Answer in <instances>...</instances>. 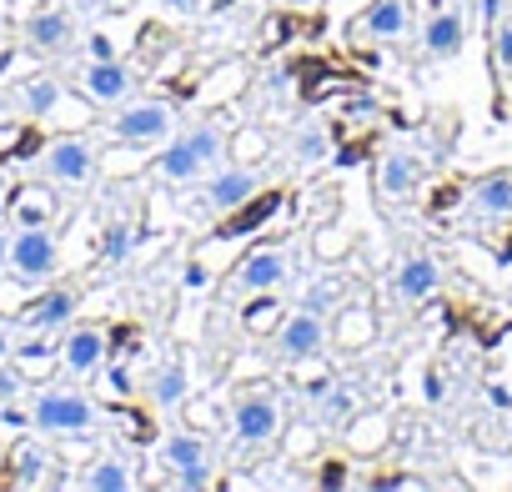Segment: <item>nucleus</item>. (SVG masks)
Here are the masks:
<instances>
[{
    "mask_svg": "<svg viewBox=\"0 0 512 492\" xmlns=\"http://www.w3.org/2000/svg\"><path fill=\"white\" fill-rule=\"evenodd\" d=\"M21 387H26V377H21L16 367H6V362H0V417H6V407L21 397Z\"/></svg>",
    "mask_w": 512,
    "mask_h": 492,
    "instance_id": "c85d7f7f",
    "label": "nucleus"
},
{
    "mask_svg": "<svg viewBox=\"0 0 512 492\" xmlns=\"http://www.w3.org/2000/svg\"><path fill=\"white\" fill-rule=\"evenodd\" d=\"M256 191H262V171H251V166H216V171H206L201 201H206L216 216H231V211H241L246 201H256Z\"/></svg>",
    "mask_w": 512,
    "mask_h": 492,
    "instance_id": "1a4fd4ad",
    "label": "nucleus"
},
{
    "mask_svg": "<svg viewBox=\"0 0 512 492\" xmlns=\"http://www.w3.org/2000/svg\"><path fill=\"white\" fill-rule=\"evenodd\" d=\"M407 26H412V6H407V0H372V6L362 11V21H357V31L367 41H377V46L402 41Z\"/></svg>",
    "mask_w": 512,
    "mask_h": 492,
    "instance_id": "dca6fc26",
    "label": "nucleus"
},
{
    "mask_svg": "<svg viewBox=\"0 0 512 492\" xmlns=\"http://www.w3.org/2000/svg\"><path fill=\"white\" fill-rule=\"evenodd\" d=\"M81 96L86 101H96V106H121L131 91H136V76H131V66H121L116 56H91L86 66H81Z\"/></svg>",
    "mask_w": 512,
    "mask_h": 492,
    "instance_id": "ddd939ff",
    "label": "nucleus"
},
{
    "mask_svg": "<svg viewBox=\"0 0 512 492\" xmlns=\"http://www.w3.org/2000/svg\"><path fill=\"white\" fill-rule=\"evenodd\" d=\"M467 41V21L457 11H437L427 26H422V56L427 61H452Z\"/></svg>",
    "mask_w": 512,
    "mask_h": 492,
    "instance_id": "a211bd4d",
    "label": "nucleus"
},
{
    "mask_svg": "<svg viewBox=\"0 0 512 492\" xmlns=\"http://www.w3.org/2000/svg\"><path fill=\"white\" fill-rule=\"evenodd\" d=\"M282 432V402L272 392H241L231 402V437L241 447H267Z\"/></svg>",
    "mask_w": 512,
    "mask_h": 492,
    "instance_id": "0eeeda50",
    "label": "nucleus"
},
{
    "mask_svg": "<svg viewBox=\"0 0 512 492\" xmlns=\"http://www.w3.org/2000/svg\"><path fill=\"white\" fill-rule=\"evenodd\" d=\"M81 487H86V492H131V487H136V472H131L126 457L106 452V457H96V462L81 472Z\"/></svg>",
    "mask_w": 512,
    "mask_h": 492,
    "instance_id": "4be33fe9",
    "label": "nucleus"
},
{
    "mask_svg": "<svg viewBox=\"0 0 512 492\" xmlns=\"http://www.w3.org/2000/svg\"><path fill=\"white\" fill-rule=\"evenodd\" d=\"M76 307H81V292H76V287H51V282H46V292H41V297H31V302L21 307V317H16V322H21L26 332L46 337V332L71 327Z\"/></svg>",
    "mask_w": 512,
    "mask_h": 492,
    "instance_id": "4468645a",
    "label": "nucleus"
},
{
    "mask_svg": "<svg viewBox=\"0 0 512 492\" xmlns=\"http://www.w3.org/2000/svg\"><path fill=\"white\" fill-rule=\"evenodd\" d=\"M41 171L56 186H86L96 176V141L91 136H51L41 151Z\"/></svg>",
    "mask_w": 512,
    "mask_h": 492,
    "instance_id": "6e6552de",
    "label": "nucleus"
},
{
    "mask_svg": "<svg viewBox=\"0 0 512 492\" xmlns=\"http://www.w3.org/2000/svg\"><path fill=\"white\" fill-rule=\"evenodd\" d=\"M6 272L21 287H46L61 272V241L51 221H16L11 246H6Z\"/></svg>",
    "mask_w": 512,
    "mask_h": 492,
    "instance_id": "7ed1b4c3",
    "label": "nucleus"
},
{
    "mask_svg": "<svg viewBox=\"0 0 512 492\" xmlns=\"http://www.w3.org/2000/svg\"><path fill=\"white\" fill-rule=\"evenodd\" d=\"M16 357V342H11V327L0 322V362H11Z\"/></svg>",
    "mask_w": 512,
    "mask_h": 492,
    "instance_id": "72a5a7b5",
    "label": "nucleus"
},
{
    "mask_svg": "<svg viewBox=\"0 0 512 492\" xmlns=\"http://www.w3.org/2000/svg\"><path fill=\"white\" fill-rule=\"evenodd\" d=\"M442 287V262L437 257H407L392 272V297L397 302H427Z\"/></svg>",
    "mask_w": 512,
    "mask_h": 492,
    "instance_id": "f3484780",
    "label": "nucleus"
},
{
    "mask_svg": "<svg viewBox=\"0 0 512 492\" xmlns=\"http://www.w3.org/2000/svg\"><path fill=\"white\" fill-rule=\"evenodd\" d=\"M427 402H447V387H442V377H427Z\"/></svg>",
    "mask_w": 512,
    "mask_h": 492,
    "instance_id": "c9c22d12",
    "label": "nucleus"
},
{
    "mask_svg": "<svg viewBox=\"0 0 512 492\" xmlns=\"http://www.w3.org/2000/svg\"><path fill=\"white\" fill-rule=\"evenodd\" d=\"M337 297H342V282H337V277H322V282H312V287H307L302 307H312V312H322V317H327Z\"/></svg>",
    "mask_w": 512,
    "mask_h": 492,
    "instance_id": "cd10ccee",
    "label": "nucleus"
},
{
    "mask_svg": "<svg viewBox=\"0 0 512 492\" xmlns=\"http://www.w3.org/2000/svg\"><path fill=\"white\" fill-rule=\"evenodd\" d=\"M86 46H91V56H116V51H111V36H101V31H96Z\"/></svg>",
    "mask_w": 512,
    "mask_h": 492,
    "instance_id": "f704fd0d",
    "label": "nucleus"
},
{
    "mask_svg": "<svg viewBox=\"0 0 512 492\" xmlns=\"http://www.w3.org/2000/svg\"><path fill=\"white\" fill-rule=\"evenodd\" d=\"M146 392H151V402H156L161 412H176V407L186 402V392H191V377H186V367H181V362H166V367L151 377V387H146Z\"/></svg>",
    "mask_w": 512,
    "mask_h": 492,
    "instance_id": "5701e85b",
    "label": "nucleus"
},
{
    "mask_svg": "<svg viewBox=\"0 0 512 492\" xmlns=\"http://www.w3.org/2000/svg\"><path fill=\"white\" fill-rule=\"evenodd\" d=\"M56 357H61V367H66L71 377H91V372L106 367L111 337H106V327H96V322H76V327H66Z\"/></svg>",
    "mask_w": 512,
    "mask_h": 492,
    "instance_id": "f8f14e48",
    "label": "nucleus"
},
{
    "mask_svg": "<svg viewBox=\"0 0 512 492\" xmlns=\"http://www.w3.org/2000/svg\"><path fill=\"white\" fill-rule=\"evenodd\" d=\"M492 66L502 81H512V16L492 21Z\"/></svg>",
    "mask_w": 512,
    "mask_h": 492,
    "instance_id": "a878e982",
    "label": "nucleus"
},
{
    "mask_svg": "<svg viewBox=\"0 0 512 492\" xmlns=\"http://www.w3.org/2000/svg\"><path fill=\"white\" fill-rule=\"evenodd\" d=\"M417 176H422V166H417V156L412 151H382V161H377V191L382 196H392V201H402L412 186H417Z\"/></svg>",
    "mask_w": 512,
    "mask_h": 492,
    "instance_id": "aec40b11",
    "label": "nucleus"
},
{
    "mask_svg": "<svg viewBox=\"0 0 512 492\" xmlns=\"http://www.w3.org/2000/svg\"><path fill=\"white\" fill-rule=\"evenodd\" d=\"M31 427L41 437H96L101 407L81 387H41L31 397Z\"/></svg>",
    "mask_w": 512,
    "mask_h": 492,
    "instance_id": "f03ea898",
    "label": "nucleus"
},
{
    "mask_svg": "<svg viewBox=\"0 0 512 492\" xmlns=\"http://www.w3.org/2000/svg\"><path fill=\"white\" fill-rule=\"evenodd\" d=\"M206 282H211V272H206V267H201V262H191V267H186V272H181V287H186V292H201V287H206Z\"/></svg>",
    "mask_w": 512,
    "mask_h": 492,
    "instance_id": "2f4dec72",
    "label": "nucleus"
},
{
    "mask_svg": "<svg viewBox=\"0 0 512 492\" xmlns=\"http://www.w3.org/2000/svg\"><path fill=\"white\" fill-rule=\"evenodd\" d=\"M106 392L131 397V367H126V362H111V367H106Z\"/></svg>",
    "mask_w": 512,
    "mask_h": 492,
    "instance_id": "c756f323",
    "label": "nucleus"
},
{
    "mask_svg": "<svg viewBox=\"0 0 512 492\" xmlns=\"http://www.w3.org/2000/svg\"><path fill=\"white\" fill-rule=\"evenodd\" d=\"M221 161H226V131H221L216 121H201V126L176 131V136L161 146L156 176L171 181V186H191V181H201L206 171H216Z\"/></svg>",
    "mask_w": 512,
    "mask_h": 492,
    "instance_id": "f257e3e1",
    "label": "nucleus"
},
{
    "mask_svg": "<svg viewBox=\"0 0 512 492\" xmlns=\"http://www.w3.org/2000/svg\"><path fill=\"white\" fill-rule=\"evenodd\" d=\"M56 467H61V462H56V452H51L46 442H16L6 477H11V487H51V482H61Z\"/></svg>",
    "mask_w": 512,
    "mask_h": 492,
    "instance_id": "2eb2a0df",
    "label": "nucleus"
},
{
    "mask_svg": "<svg viewBox=\"0 0 512 492\" xmlns=\"http://www.w3.org/2000/svg\"><path fill=\"white\" fill-rule=\"evenodd\" d=\"M6 246H11V231L0 226V272H6Z\"/></svg>",
    "mask_w": 512,
    "mask_h": 492,
    "instance_id": "ea45409f",
    "label": "nucleus"
},
{
    "mask_svg": "<svg viewBox=\"0 0 512 492\" xmlns=\"http://www.w3.org/2000/svg\"><path fill=\"white\" fill-rule=\"evenodd\" d=\"M81 41V16L66 6V0H46L26 16V46L36 56H66Z\"/></svg>",
    "mask_w": 512,
    "mask_h": 492,
    "instance_id": "39448f33",
    "label": "nucleus"
},
{
    "mask_svg": "<svg viewBox=\"0 0 512 492\" xmlns=\"http://www.w3.org/2000/svg\"><path fill=\"white\" fill-rule=\"evenodd\" d=\"M292 277V257H287V246H256V252H246L231 272V287L236 292H277L282 282Z\"/></svg>",
    "mask_w": 512,
    "mask_h": 492,
    "instance_id": "9d476101",
    "label": "nucleus"
},
{
    "mask_svg": "<svg viewBox=\"0 0 512 492\" xmlns=\"http://www.w3.org/2000/svg\"><path fill=\"white\" fill-rule=\"evenodd\" d=\"M61 101H66V86L56 76H26V81H16V96H11V106H21L31 121L51 116Z\"/></svg>",
    "mask_w": 512,
    "mask_h": 492,
    "instance_id": "6ab92c4d",
    "label": "nucleus"
},
{
    "mask_svg": "<svg viewBox=\"0 0 512 492\" xmlns=\"http://www.w3.org/2000/svg\"><path fill=\"white\" fill-rule=\"evenodd\" d=\"M171 136H176V116L156 96H136V101L126 96L121 111L111 116V141L121 146H166Z\"/></svg>",
    "mask_w": 512,
    "mask_h": 492,
    "instance_id": "20e7f679",
    "label": "nucleus"
},
{
    "mask_svg": "<svg viewBox=\"0 0 512 492\" xmlns=\"http://www.w3.org/2000/svg\"><path fill=\"white\" fill-rule=\"evenodd\" d=\"M161 467L171 472V487H186V492H196V487H211V447H206V437L201 432H166V442H161Z\"/></svg>",
    "mask_w": 512,
    "mask_h": 492,
    "instance_id": "423d86ee",
    "label": "nucleus"
},
{
    "mask_svg": "<svg viewBox=\"0 0 512 492\" xmlns=\"http://www.w3.org/2000/svg\"><path fill=\"white\" fill-rule=\"evenodd\" d=\"M131 246H136L131 221H126V216H111V221H106V231H101V257H106L111 267H121V262L131 257Z\"/></svg>",
    "mask_w": 512,
    "mask_h": 492,
    "instance_id": "b1692460",
    "label": "nucleus"
},
{
    "mask_svg": "<svg viewBox=\"0 0 512 492\" xmlns=\"http://www.w3.org/2000/svg\"><path fill=\"white\" fill-rule=\"evenodd\" d=\"M332 6H342V0H332Z\"/></svg>",
    "mask_w": 512,
    "mask_h": 492,
    "instance_id": "79ce46f5",
    "label": "nucleus"
},
{
    "mask_svg": "<svg viewBox=\"0 0 512 492\" xmlns=\"http://www.w3.org/2000/svg\"><path fill=\"white\" fill-rule=\"evenodd\" d=\"M76 6H81L86 16H111V11H126L131 0H76Z\"/></svg>",
    "mask_w": 512,
    "mask_h": 492,
    "instance_id": "7c9ffc66",
    "label": "nucleus"
},
{
    "mask_svg": "<svg viewBox=\"0 0 512 492\" xmlns=\"http://www.w3.org/2000/svg\"><path fill=\"white\" fill-rule=\"evenodd\" d=\"M327 156H332V136L322 126H302L297 141H292V161L297 166H322Z\"/></svg>",
    "mask_w": 512,
    "mask_h": 492,
    "instance_id": "393cba45",
    "label": "nucleus"
},
{
    "mask_svg": "<svg viewBox=\"0 0 512 492\" xmlns=\"http://www.w3.org/2000/svg\"><path fill=\"white\" fill-rule=\"evenodd\" d=\"M382 487H427L422 477H382Z\"/></svg>",
    "mask_w": 512,
    "mask_h": 492,
    "instance_id": "e433bc0d",
    "label": "nucleus"
},
{
    "mask_svg": "<svg viewBox=\"0 0 512 492\" xmlns=\"http://www.w3.org/2000/svg\"><path fill=\"white\" fill-rule=\"evenodd\" d=\"M487 402H492V407H512V397H507V392H502L497 382H492V392H487Z\"/></svg>",
    "mask_w": 512,
    "mask_h": 492,
    "instance_id": "4c0bfd02",
    "label": "nucleus"
},
{
    "mask_svg": "<svg viewBox=\"0 0 512 492\" xmlns=\"http://www.w3.org/2000/svg\"><path fill=\"white\" fill-rule=\"evenodd\" d=\"M467 201H472L482 216H492V221H507V216H512V171L477 176V181L467 186Z\"/></svg>",
    "mask_w": 512,
    "mask_h": 492,
    "instance_id": "412c9836",
    "label": "nucleus"
},
{
    "mask_svg": "<svg viewBox=\"0 0 512 492\" xmlns=\"http://www.w3.org/2000/svg\"><path fill=\"white\" fill-rule=\"evenodd\" d=\"M51 211H56V196L51 191H26L16 201V221H51Z\"/></svg>",
    "mask_w": 512,
    "mask_h": 492,
    "instance_id": "bb28decb",
    "label": "nucleus"
},
{
    "mask_svg": "<svg viewBox=\"0 0 512 492\" xmlns=\"http://www.w3.org/2000/svg\"><path fill=\"white\" fill-rule=\"evenodd\" d=\"M322 352H327V317L322 312L302 307V312L282 317V327H277V357L282 362H312Z\"/></svg>",
    "mask_w": 512,
    "mask_h": 492,
    "instance_id": "9b49d317",
    "label": "nucleus"
},
{
    "mask_svg": "<svg viewBox=\"0 0 512 492\" xmlns=\"http://www.w3.org/2000/svg\"><path fill=\"white\" fill-rule=\"evenodd\" d=\"M282 6H292V11H317V6H327V0H282Z\"/></svg>",
    "mask_w": 512,
    "mask_h": 492,
    "instance_id": "58836bf2",
    "label": "nucleus"
},
{
    "mask_svg": "<svg viewBox=\"0 0 512 492\" xmlns=\"http://www.w3.org/2000/svg\"><path fill=\"white\" fill-rule=\"evenodd\" d=\"M477 11H482V21L492 26V21H502V0H477Z\"/></svg>",
    "mask_w": 512,
    "mask_h": 492,
    "instance_id": "473e14b6",
    "label": "nucleus"
},
{
    "mask_svg": "<svg viewBox=\"0 0 512 492\" xmlns=\"http://www.w3.org/2000/svg\"><path fill=\"white\" fill-rule=\"evenodd\" d=\"M6 121H11V96L0 91V126H6Z\"/></svg>",
    "mask_w": 512,
    "mask_h": 492,
    "instance_id": "a19ab883",
    "label": "nucleus"
}]
</instances>
